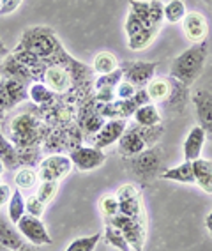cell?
<instances>
[{
    "mask_svg": "<svg viewBox=\"0 0 212 251\" xmlns=\"http://www.w3.org/2000/svg\"><path fill=\"white\" fill-rule=\"evenodd\" d=\"M207 55H209L207 41L196 43L191 48L184 50L181 55H177V58H173L172 66H170V78L191 87L203 73L205 62H207Z\"/></svg>",
    "mask_w": 212,
    "mask_h": 251,
    "instance_id": "obj_1",
    "label": "cell"
},
{
    "mask_svg": "<svg viewBox=\"0 0 212 251\" xmlns=\"http://www.w3.org/2000/svg\"><path fill=\"white\" fill-rule=\"evenodd\" d=\"M48 133V124H41L32 113L16 115L9 122V142L16 149H36L41 142H45Z\"/></svg>",
    "mask_w": 212,
    "mask_h": 251,
    "instance_id": "obj_2",
    "label": "cell"
},
{
    "mask_svg": "<svg viewBox=\"0 0 212 251\" xmlns=\"http://www.w3.org/2000/svg\"><path fill=\"white\" fill-rule=\"evenodd\" d=\"M16 50H27V51L37 55L43 60H50L51 57L60 53L64 48L60 46L59 39L55 37V32L51 28L34 27L25 30Z\"/></svg>",
    "mask_w": 212,
    "mask_h": 251,
    "instance_id": "obj_3",
    "label": "cell"
},
{
    "mask_svg": "<svg viewBox=\"0 0 212 251\" xmlns=\"http://www.w3.org/2000/svg\"><path fill=\"white\" fill-rule=\"evenodd\" d=\"M106 225H113L115 228L122 232V235L127 239L131 244L133 251H143L145 246V221L135 220V218H127L124 214H117L110 221H104Z\"/></svg>",
    "mask_w": 212,
    "mask_h": 251,
    "instance_id": "obj_4",
    "label": "cell"
},
{
    "mask_svg": "<svg viewBox=\"0 0 212 251\" xmlns=\"http://www.w3.org/2000/svg\"><path fill=\"white\" fill-rule=\"evenodd\" d=\"M74 168L69 159V156L64 154H50L48 157L41 159L37 165V175L39 180H50V182H59L64 177H68Z\"/></svg>",
    "mask_w": 212,
    "mask_h": 251,
    "instance_id": "obj_5",
    "label": "cell"
},
{
    "mask_svg": "<svg viewBox=\"0 0 212 251\" xmlns=\"http://www.w3.org/2000/svg\"><path fill=\"white\" fill-rule=\"evenodd\" d=\"M133 172H135L140 179L149 180L154 179L156 175L159 177V170L163 165V149L159 145L149 147L136 157H133Z\"/></svg>",
    "mask_w": 212,
    "mask_h": 251,
    "instance_id": "obj_6",
    "label": "cell"
},
{
    "mask_svg": "<svg viewBox=\"0 0 212 251\" xmlns=\"http://www.w3.org/2000/svg\"><path fill=\"white\" fill-rule=\"evenodd\" d=\"M115 195H117L120 214L145 221L143 205H141V193L135 184H124V186L118 188V191Z\"/></svg>",
    "mask_w": 212,
    "mask_h": 251,
    "instance_id": "obj_7",
    "label": "cell"
},
{
    "mask_svg": "<svg viewBox=\"0 0 212 251\" xmlns=\"http://www.w3.org/2000/svg\"><path fill=\"white\" fill-rule=\"evenodd\" d=\"M16 228H18V232L23 235V239L27 242H30V244H34V246L43 248V246L51 244L50 233L46 230L45 223L41 221V218H36V216H32L27 212V214L16 223Z\"/></svg>",
    "mask_w": 212,
    "mask_h": 251,
    "instance_id": "obj_8",
    "label": "cell"
},
{
    "mask_svg": "<svg viewBox=\"0 0 212 251\" xmlns=\"http://www.w3.org/2000/svg\"><path fill=\"white\" fill-rule=\"evenodd\" d=\"M69 159H71L72 166L80 172H91L97 170L99 166L106 163V154L101 149H95L94 145H80V147L72 149L69 152Z\"/></svg>",
    "mask_w": 212,
    "mask_h": 251,
    "instance_id": "obj_9",
    "label": "cell"
},
{
    "mask_svg": "<svg viewBox=\"0 0 212 251\" xmlns=\"http://www.w3.org/2000/svg\"><path fill=\"white\" fill-rule=\"evenodd\" d=\"M118 68L122 69L124 80L133 83L136 89H143L149 85V81L156 75L158 62H145V60H135V62H122Z\"/></svg>",
    "mask_w": 212,
    "mask_h": 251,
    "instance_id": "obj_10",
    "label": "cell"
},
{
    "mask_svg": "<svg viewBox=\"0 0 212 251\" xmlns=\"http://www.w3.org/2000/svg\"><path fill=\"white\" fill-rule=\"evenodd\" d=\"M193 106L196 110L198 126L207 133V138L212 136V92L205 89H196L191 96Z\"/></svg>",
    "mask_w": 212,
    "mask_h": 251,
    "instance_id": "obj_11",
    "label": "cell"
},
{
    "mask_svg": "<svg viewBox=\"0 0 212 251\" xmlns=\"http://www.w3.org/2000/svg\"><path fill=\"white\" fill-rule=\"evenodd\" d=\"M127 129V121L126 119H110L106 124L101 127V131L92 138V145L95 149H106L112 147L113 144H117L120 136L124 135V131Z\"/></svg>",
    "mask_w": 212,
    "mask_h": 251,
    "instance_id": "obj_12",
    "label": "cell"
},
{
    "mask_svg": "<svg viewBox=\"0 0 212 251\" xmlns=\"http://www.w3.org/2000/svg\"><path fill=\"white\" fill-rule=\"evenodd\" d=\"M181 23H182L184 36L188 37V41H191L193 45H196V43H202V41H207L209 22L202 13H198V11L186 13L184 20H182Z\"/></svg>",
    "mask_w": 212,
    "mask_h": 251,
    "instance_id": "obj_13",
    "label": "cell"
},
{
    "mask_svg": "<svg viewBox=\"0 0 212 251\" xmlns=\"http://www.w3.org/2000/svg\"><path fill=\"white\" fill-rule=\"evenodd\" d=\"M147 149H149V145L141 138L140 133L135 129V126H127V129L124 131V135L118 140V154L124 159H133Z\"/></svg>",
    "mask_w": 212,
    "mask_h": 251,
    "instance_id": "obj_14",
    "label": "cell"
},
{
    "mask_svg": "<svg viewBox=\"0 0 212 251\" xmlns=\"http://www.w3.org/2000/svg\"><path fill=\"white\" fill-rule=\"evenodd\" d=\"M205 142H207V133L200 126H194L184 140V161L193 163L196 159H200L203 147H205Z\"/></svg>",
    "mask_w": 212,
    "mask_h": 251,
    "instance_id": "obj_15",
    "label": "cell"
},
{
    "mask_svg": "<svg viewBox=\"0 0 212 251\" xmlns=\"http://www.w3.org/2000/svg\"><path fill=\"white\" fill-rule=\"evenodd\" d=\"M0 78H11V80H22V81H36L34 73L28 68H25L22 62L13 53L0 62Z\"/></svg>",
    "mask_w": 212,
    "mask_h": 251,
    "instance_id": "obj_16",
    "label": "cell"
},
{
    "mask_svg": "<svg viewBox=\"0 0 212 251\" xmlns=\"http://www.w3.org/2000/svg\"><path fill=\"white\" fill-rule=\"evenodd\" d=\"M23 244L25 242H23L18 228H14L11 221L7 223L4 216H0V246H4L9 251H20Z\"/></svg>",
    "mask_w": 212,
    "mask_h": 251,
    "instance_id": "obj_17",
    "label": "cell"
},
{
    "mask_svg": "<svg viewBox=\"0 0 212 251\" xmlns=\"http://www.w3.org/2000/svg\"><path fill=\"white\" fill-rule=\"evenodd\" d=\"M191 101V92H189V87L181 83V81H177L172 78V90H170V98L166 99V106L172 108L173 112L177 113H182L184 112L186 104Z\"/></svg>",
    "mask_w": 212,
    "mask_h": 251,
    "instance_id": "obj_18",
    "label": "cell"
},
{
    "mask_svg": "<svg viewBox=\"0 0 212 251\" xmlns=\"http://www.w3.org/2000/svg\"><path fill=\"white\" fill-rule=\"evenodd\" d=\"M194 184L207 195H212V161L211 159H196L193 161Z\"/></svg>",
    "mask_w": 212,
    "mask_h": 251,
    "instance_id": "obj_19",
    "label": "cell"
},
{
    "mask_svg": "<svg viewBox=\"0 0 212 251\" xmlns=\"http://www.w3.org/2000/svg\"><path fill=\"white\" fill-rule=\"evenodd\" d=\"M159 179L163 180H172V182L181 184H194V168L191 161H184L179 166L168 168V170L159 174Z\"/></svg>",
    "mask_w": 212,
    "mask_h": 251,
    "instance_id": "obj_20",
    "label": "cell"
},
{
    "mask_svg": "<svg viewBox=\"0 0 212 251\" xmlns=\"http://www.w3.org/2000/svg\"><path fill=\"white\" fill-rule=\"evenodd\" d=\"M78 124H80L83 140H89V138H94V136L99 133L101 127L106 124V119H104L101 113L95 112V110H92V112H89L87 115L78 117Z\"/></svg>",
    "mask_w": 212,
    "mask_h": 251,
    "instance_id": "obj_21",
    "label": "cell"
},
{
    "mask_svg": "<svg viewBox=\"0 0 212 251\" xmlns=\"http://www.w3.org/2000/svg\"><path fill=\"white\" fill-rule=\"evenodd\" d=\"M133 121H135V124L143 126V127H154V126L163 124V117L159 113L158 106L154 103H149L140 106L133 113Z\"/></svg>",
    "mask_w": 212,
    "mask_h": 251,
    "instance_id": "obj_22",
    "label": "cell"
},
{
    "mask_svg": "<svg viewBox=\"0 0 212 251\" xmlns=\"http://www.w3.org/2000/svg\"><path fill=\"white\" fill-rule=\"evenodd\" d=\"M145 89L152 103H166L172 90V78H152Z\"/></svg>",
    "mask_w": 212,
    "mask_h": 251,
    "instance_id": "obj_23",
    "label": "cell"
},
{
    "mask_svg": "<svg viewBox=\"0 0 212 251\" xmlns=\"http://www.w3.org/2000/svg\"><path fill=\"white\" fill-rule=\"evenodd\" d=\"M25 214H27V200L22 195V191L16 188L13 189V195L7 202V216H9L11 223L16 225Z\"/></svg>",
    "mask_w": 212,
    "mask_h": 251,
    "instance_id": "obj_24",
    "label": "cell"
},
{
    "mask_svg": "<svg viewBox=\"0 0 212 251\" xmlns=\"http://www.w3.org/2000/svg\"><path fill=\"white\" fill-rule=\"evenodd\" d=\"M0 159L4 161L7 170L22 168V165H20V157H18V149L14 147L9 140L2 135V131H0Z\"/></svg>",
    "mask_w": 212,
    "mask_h": 251,
    "instance_id": "obj_25",
    "label": "cell"
},
{
    "mask_svg": "<svg viewBox=\"0 0 212 251\" xmlns=\"http://www.w3.org/2000/svg\"><path fill=\"white\" fill-rule=\"evenodd\" d=\"M28 99H30L34 104H37V106H50V104L55 103V94L45 85V83L34 81V83L28 87Z\"/></svg>",
    "mask_w": 212,
    "mask_h": 251,
    "instance_id": "obj_26",
    "label": "cell"
},
{
    "mask_svg": "<svg viewBox=\"0 0 212 251\" xmlns=\"http://www.w3.org/2000/svg\"><path fill=\"white\" fill-rule=\"evenodd\" d=\"M118 60L117 57L110 51H99L92 60V71L97 75H110V73L117 71L118 69Z\"/></svg>",
    "mask_w": 212,
    "mask_h": 251,
    "instance_id": "obj_27",
    "label": "cell"
},
{
    "mask_svg": "<svg viewBox=\"0 0 212 251\" xmlns=\"http://www.w3.org/2000/svg\"><path fill=\"white\" fill-rule=\"evenodd\" d=\"M2 85L5 87L7 90V94H9L11 101L13 104L23 103L25 99H28V87H27V81H22V80H11V78H2Z\"/></svg>",
    "mask_w": 212,
    "mask_h": 251,
    "instance_id": "obj_28",
    "label": "cell"
},
{
    "mask_svg": "<svg viewBox=\"0 0 212 251\" xmlns=\"http://www.w3.org/2000/svg\"><path fill=\"white\" fill-rule=\"evenodd\" d=\"M39 175H37V170L30 168V166H23L16 172L14 175V184L20 191H27V189H34L39 186Z\"/></svg>",
    "mask_w": 212,
    "mask_h": 251,
    "instance_id": "obj_29",
    "label": "cell"
},
{
    "mask_svg": "<svg viewBox=\"0 0 212 251\" xmlns=\"http://www.w3.org/2000/svg\"><path fill=\"white\" fill-rule=\"evenodd\" d=\"M104 241L118 251H133L131 244L127 242V239L124 237L120 230L115 228L113 225H106V230H104Z\"/></svg>",
    "mask_w": 212,
    "mask_h": 251,
    "instance_id": "obj_30",
    "label": "cell"
},
{
    "mask_svg": "<svg viewBox=\"0 0 212 251\" xmlns=\"http://www.w3.org/2000/svg\"><path fill=\"white\" fill-rule=\"evenodd\" d=\"M156 34H158V30H154V28H143L140 34H136V36H133V37H127V46H129L133 51H141V50H145L152 43Z\"/></svg>",
    "mask_w": 212,
    "mask_h": 251,
    "instance_id": "obj_31",
    "label": "cell"
},
{
    "mask_svg": "<svg viewBox=\"0 0 212 251\" xmlns=\"http://www.w3.org/2000/svg\"><path fill=\"white\" fill-rule=\"evenodd\" d=\"M57 191H59V182H50V180H41L39 186H37L36 189V195L34 197L39 200L43 205H50L51 202H53L55 195H57Z\"/></svg>",
    "mask_w": 212,
    "mask_h": 251,
    "instance_id": "obj_32",
    "label": "cell"
},
{
    "mask_svg": "<svg viewBox=\"0 0 212 251\" xmlns=\"http://www.w3.org/2000/svg\"><path fill=\"white\" fill-rule=\"evenodd\" d=\"M186 4L184 0H170L165 4V20L168 23H179L186 16Z\"/></svg>",
    "mask_w": 212,
    "mask_h": 251,
    "instance_id": "obj_33",
    "label": "cell"
},
{
    "mask_svg": "<svg viewBox=\"0 0 212 251\" xmlns=\"http://www.w3.org/2000/svg\"><path fill=\"white\" fill-rule=\"evenodd\" d=\"M99 211L104 221H110L112 218H115L117 214H120L118 211V200L117 195H103L99 198Z\"/></svg>",
    "mask_w": 212,
    "mask_h": 251,
    "instance_id": "obj_34",
    "label": "cell"
},
{
    "mask_svg": "<svg viewBox=\"0 0 212 251\" xmlns=\"http://www.w3.org/2000/svg\"><path fill=\"white\" fill-rule=\"evenodd\" d=\"M103 233H94V235H87V237H78L66 248V251H94L97 242L101 241Z\"/></svg>",
    "mask_w": 212,
    "mask_h": 251,
    "instance_id": "obj_35",
    "label": "cell"
},
{
    "mask_svg": "<svg viewBox=\"0 0 212 251\" xmlns=\"http://www.w3.org/2000/svg\"><path fill=\"white\" fill-rule=\"evenodd\" d=\"M124 80L122 76V69L118 68L117 71L110 73V75H99V78L94 81V90L97 89H117V85Z\"/></svg>",
    "mask_w": 212,
    "mask_h": 251,
    "instance_id": "obj_36",
    "label": "cell"
},
{
    "mask_svg": "<svg viewBox=\"0 0 212 251\" xmlns=\"http://www.w3.org/2000/svg\"><path fill=\"white\" fill-rule=\"evenodd\" d=\"M129 7L133 13L140 18V22L143 23L145 27H150V5H149V0H129Z\"/></svg>",
    "mask_w": 212,
    "mask_h": 251,
    "instance_id": "obj_37",
    "label": "cell"
},
{
    "mask_svg": "<svg viewBox=\"0 0 212 251\" xmlns=\"http://www.w3.org/2000/svg\"><path fill=\"white\" fill-rule=\"evenodd\" d=\"M150 5V27L154 30H159L163 20H165V4L161 0H149Z\"/></svg>",
    "mask_w": 212,
    "mask_h": 251,
    "instance_id": "obj_38",
    "label": "cell"
},
{
    "mask_svg": "<svg viewBox=\"0 0 212 251\" xmlns=\"http://www.w3.org/2000/svg\"><path fill=\"white\" fill-rule=\"evenodd\" d=\"M143 28H149V27H145L143 23L140 22V18H138L133 11H129V13H127L126 23H124V30H126L127 37H133V36H136V34H140Z\"/></svg>",
    "mask_w": 212,
    "mask_h": 251,
    "instance_id": "obj_39",
    "label": "cell"
},
{
    "mask_svg": "<svg viewBox=\"0 0 212 251\" xmlns=\"http://www.w3.org/2000/svg\"><path fill=\"white\" fill-rule=\"evenodd\" d=\"M136 87L133 85V83H129V81H126V80H122L120 83L117 85V89H115V94H117V99H131L133 96L136 94Z\"/></svg>",
    "mask_w": 212,
    "mask_h": 251,
    "instance_id": "obj_40",
    "label": "cell"
},
{
    "mask_svg": "<svg viewBox=\"0 0 212 251\" xmlns=\"http://www.w3.org/2000/svg\"><path fill=\"white\" fill-rule=\"evenodd\" d=\"M45 211H46V205H43V203H41L34 195L27 200V212L28 214L36 216V218H41V216L45 214Z\"/></svg>",
    "mask_w": 212,
    "mask_h": 251,
    "instance_id": "obj_41",
    "label": "cell"
},
{
    "mask_svg": "<svg viewBox=\"0 0 212 251\" xmlns=\"http://www.w3.org/2000/svg\"><path fill=\"white\" fill-rule=\"evenodd\" d=\"M23 0H2L0 2V14H11L20 7Z\"/></svg>",
    "mask_w": 212,
    "mask_h": 251,
    "instance_id": "obj_42",
    "label": "cell"
},
{
    "mask_svg": "<svg viewBox=\"0 0 212 251\" xmlns=\"http://www.w3.org/2000/svg\"><path fill=\"white\" fill-rule=\"evenodd\" d=\"M11 108H14V104H13V101H11L5 87L2 85V81H0V110L5 112V110H11Z\"/></svg>",
    "mask_w": 212,
    "mask_h": 251,
    "instance_id": "obj_43",
    "label": "cell"
},
{
    "mask_svg": "<svg viewBox=\"0 0 212 251\" xmlns=\"http://www.w3.org/2000/svg\"><path fill=\"white\" fill-rule=\"evenodd\" d=\"M11 195H13V188H11L9 184H0V207L9 202Z\"/></svg>",
    "mask_w": 212,
    "mask_h": 251,
    "instance_id": "obj_44",
    "label": "cell"
},
{
    "mask_svg": "<svg viewBox=\"0 0 212 251\" xmlns=\"http://www.w3.org/2000/svg\"><path fill=\"white\" fill-rule=\"evenodd\" d=\"M7 55H11V51L7 50V46L2 43V39H0V62H2V60L7 57Z\"/></svg>",
    "mask_w": 212,
    "mask_h": 251,
    "instance_id": "obj_45",
    "label": "cell"
},
{
    "mask_svg": "<svg viewBox=\"0 0 212 251\" xmlns=\"http://www.w3.org/2000/svg\"><path fill=\"white\" fill-rule=\"evenodd\" d=\"M20 251H43V250H41V246H34L30 242H25V244L20 248Z\"/></svg>",
    "mask_w": 212,
    "mask_h": 251,
    "instance_id": "obj_46",
    "label": "cell"
},
{
    "mask_svg": "<svg viewBox=\"0 0 212 251\" xmlns=\"http://www.w3.org/2000/svg\"><path fill=\"white\" fill-rule=\"evenodd\" d=\"M205 226H207V230L211 232V235H212V211L207 214V218H205Z\"/></svg>",
    "mask_w": 212,
    "mask_h": 251,
    "instance_id": "obj_47",
    "label": "cell"
},
{
    "mask_svg": "<svg viewBox=\"0 0 212 251\" xmlns=\"http://www.w3.org/2000/svg\"><path fill=\"white\" fill-rule=\"evenodd\" d=\"M5 172V165H4V161H2V159H0V175L4 174Z\"/></svg>",
    "mask_w": 212,
    "mask_h": 251,
    "instance_id": "obj_48",
    "label": "cell"
},
{
    "mask_svg": "<svg viewBox=\"0 0 212 251\" xmlns=\"http://www.w3.org/2000/svg\"><path fill=\"white\" fill-rule=\"evenodd\" d=\"M4 110H0V121H4Z\"/></svg>",
    "mask_w": 212,
    "mask_h": 251,
    "instance_id": "obj_49",
    "label": "cell"
},
{
    "mask_svg": "<svg viewBox=\"0 0 212 251\" xmlns=\"http://www.w3.org/2000/svg\"><path fill=\"white\" fill-rule=\"evenodd\" d=\"M205 2H209V4H211V2H212V0H205Z\"/></svg>",
    "mask_w": 212,
    "mask_h": 251,
    "instance_id": "obj_50",
    "label": "cell"
},
{
    "mask_svg": "<svg viewBox=\"0 0 212 251\" xmlns=\"http://www.w3.org/2000/svg\"><path fill=\"white\" fill-rule=\"evenodd\" d=\"M209 5H211V7H212V2H211V4H209Z\"/></svg>",
    "mask_w": 212,
    "mask_h": 251,
    "instance_id": "obj_51",
    "label": "cell"
},
{
    "mask_svg": "<svg viewBox=\"0 0 212 251\" xmlns=\"http://www.w3.org/2000/svg\"><path fill=\"white\" fill-rule=\"evenodd\" d=\"M0 184H2V180H0Z\"/></svg>",
    "mask_w": 212,
    "mask_h": 251,
    "instance_id": "obj_52",
    "label": "cell"
},
{
    "mask_svg": "<svg viewBox=\"0 0 212 251\" xmlns=\"http://www.w3.org/2000/svg\"><path fill=\"white\" fill-rule=\"evenodd\" d=\"M0 80H2V78H0Z\"/></svg>",
    "mask_w": 212,
    "mask_h": 251,
    "instance_id": "obj_53",
    "label": "cell"
}]
</instances>
